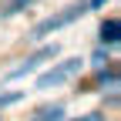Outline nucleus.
<instances>
[{"instance_id": "f257e3e1", "label": "nucleus", "mask_w": 121, "mask_h": 121, "mask_svg": "<svg viewBox=\"0 0 121 121\" xmlns=\"http://www.w3.org/2000/svg\"><path fill=\"white\" fill-rule=\"evenodd\" d=\"M84 13H87V4H84V0H81V4H71L67 10H60V13H51V17H44L40 24H34L30 37H34V40H44L47 34H54V30H60V27L74 24L78 17H84Z\"/></svg>"}, {"instance_id": "f03ea898", "label": "nucleus", "mask_w": 121, "mask_h": 121, "mask_svg": "<svg viewBox=\"0 0 121 121\" xmlns=\"http://www.w3.org/2000/svg\"><path fill=\"white\" fill-rule=\"evenodd\" d=\"M78 71H81V57H67V60H60V64H54L51 71H44L40 78H37V91H51V87L67 84Z\"/></svg>"}, {"instance_id": "7ed1b4c3", "label": "nucleus", "mask_w": 121, "mask_h": 121, "mask_svg": "<svg viewBox=\"0 0 121 121\" xmlns=\"http://www.w3.org/2000/svg\"><path fill=\"white\" fill-rule=\"evenodd\" d=\"M51 57H57V44H44V47H40V51H34V54H30V57L24 60V64H20V67H13V71L7 74V78H10V81H17V78H27V74H34V71L44 64V60H51Z\"/></svg>"}, {"instance_id": "20e7f679", "label": "nucleus", "mask_w": 121, "mask_h": 121, "mask_svg": "<svg viewBox=\"0 0 121 121\" xmlns=\"http://www.w3.org/2000/svg\"><path fill=\"white\" fill-rule=\"evenodd\" d=\"M118 30H121V24H118L114 17H111V20H104V24H101V44H111V47H114L118 37H121Z\"/></svg>"}, {"instance_id": "39448f33", "label": "nucleus", "mask_w": 121, "mask_h": 121, "mask_svg": "<svg viewBox=\"0 0 121 121\" xmlns=\"http://www.w3.org/2000/svg\"><path fill=\"white\" fill-rule=\"evenodd\" d=\"M30 121H64V108L60 104H51V108H40Z\"/></svg>"}, {"instance_id": "423d86ee", "label": "nucleus", "mask_w": 121, "mask_h": 121, "mask_svg": "<svg viewBox=\"0 0 121 121\" xmlns=\"http://www.w3.org/2000/svg\"><path fill=\"white\" fill-rule=\"evenodd\" d=\"M20 101V91H7V94H0V111L10 108V104H17Z\"/></svg>"}, {"instance_id": "0eeeda50", "label": "nucleus", "mask_w": 121, "mask_h": 121, "mask_svg": "<svg viewBox=\"0 0 121 121\" xmlns=\"http://www.w3.org/2000/svg\"><path fill=\"white\" fill-rule=\"evenodd\" d=\"M27 4H34V0H10V4H7V10H4V13H7V17H13V13H20V10H24Z\"/></svg>"}, {"instance_id": "6e6552de", "label": "nucleus", "mask_w": 121, "mask_h": 121, "mask_svg": "<svg viewBox=\"0 0 121 121\" xmlns=\"http://www.w3.org/2000/svg\"><path fill=\"white\" fill-rule=\"evenodd\" d=\"M74 121H101V111H91V114H84V118H74Z\"/></svg>"}, {"instance_id": "1a4fd4ad", "label": "nucleus", "mask_w": 121, "mask_h": 121, "mask_svg": "<svg viewBox=\"0 0 121 121\" xmlns=\"http://www.w3.org/2000/svg\"><path fill=\"white\" fill-rule=\"evenodd\" d=\"M104 4H108V0H87V10H101Z\"/></svg>"}]
</instances>
